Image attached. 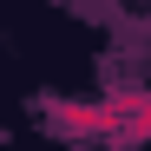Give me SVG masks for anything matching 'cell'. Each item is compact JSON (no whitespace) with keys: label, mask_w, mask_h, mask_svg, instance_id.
<instances>
[{"label":"cell","mask_w":151,"mask_h":151,"mask_svg":"<svg viewBox=\"0 0 151 151\" xmlns=\"http://www.w3.org/2000/svg\"><path fill=\"white\" fill-rule=\"evenodd\" d=\"M40 118H46V132L53 138H112V105L105 99H46L40 105Z\"/></svg>","instance_id":"1"},{"label":"cell","mask_w":151,"mask_h":151,"mask_svg":"<svg viewBox=\"0 0 151 151\" xmlns=\"http://www.w3.org/2000/svg\"><path fill=\"white\" fill-rule=\"evenodd\" d=\"M112 138L118 145H151V92H112Z\"/></svg>","instance_id":"2"},{"label":"cell","mask_w":151,"mask_h":151,"mask_svg":"<svg viewBox=\"0 0 151 151\" xmlns=\"http://www.w3.org/2000/svg\"><path fill=\"white\" fill-rule=\"evenodd\" d=\"M112 151H145V145H118V138H112Z\"/></svg>","instance_id":"3"}]
</instances>
